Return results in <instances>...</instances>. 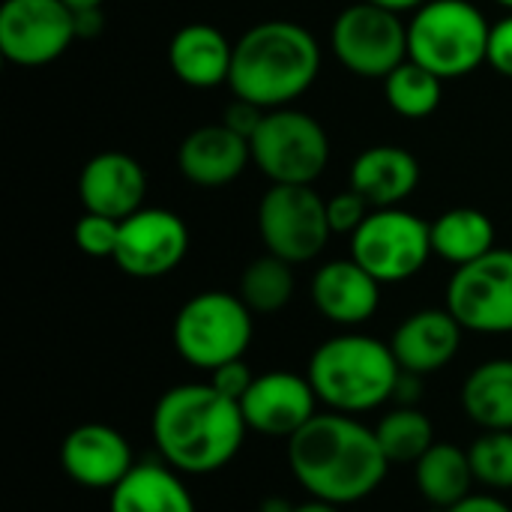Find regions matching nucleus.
I'll return each mask as SVG.
<instances>
[{
    "label": "nucleus",
    "instance_id": "473e14b6",
    "mask_svg": "<svg viewBox=\"0 0 512 512\" xmlns=\"http://www.w3.org/2000/svg\"><path fill=\"white\" fill-rule=\"evenodd\" d=\"M486 63L501 72L504 78H512V12L504 15L501 21L492 24L489 30V54Z\"/></svg>",
    "mask_w": 512,
    "mask_h": 512
},
{
    "label": "nucleus",
    "instance_id": "393cba45",
    "mask_svg": "<svg viewBox=\"0 0 512 512\" xmlns=\"http://www.w3.org/2000/svg\"><path fill=\"white\" fill-rule=\"evenodd\" d=\"M492 249L495 225L477 207H453L432 222V252L453 267H465Z\"/></svg>",
    "mask_w": 512,
    "mask_h": 512
},
{
    "label": "nucleus",
    "instance_id": "5701e85b",
    "mask_svg": "<svg viewBox=\"0 0 512 512\" xmlns=\"http://www.w3.org/2000/svg\"><path fill=\"white\" fill-rule=\"evenodd\" d=\"M462 411L480 432H512L510 357H495L471 369L462 384Z\"/></svg>",
    "mask_w": 512,
    "mask_h": 512
},
{
    "label": "nucleus",
    "instance_id": "4c0bfd02",
    "mask_svg": "<svg viewBox=\"0 0 512 512\" xmlns=\"http://www.w3.org/2000/svg\"><path fill=\"white\" fill-rule=\"evenodd\" d=\"M369 3H375V6H381V9H390V12H417L420 6H426L429 0H369Z\"/></svg>",
    "mask_w": 512,
    "mask_h": 512
},
{
    "label": "nucleus",
    "instance_id": "6ab92c4d",
    "mask_svg": "<svg viewBox=\"0 0 512 512\" xmlns=\"http://www.w3.org/2000/svg\"><path fill=\"white\" fill-rule=\"evenodd\" d=\"M249 162H252V144L234 129H228L225 123L192 129L177 150L180 174L204 189L228 186L246 171Z\"/></svg>",
    "mask_w": 512,
    "mask_h": 512
},
{
    "label": "nucleus",
    "instance_id": "7ed1b4c3",
    "mask_svg": "<svg viewBox=\"0 0 512 512\" xmlns=\"http://www.w3.org/2000/svg\"><path fill=\"white\" fill-rule=\"evenodd\" d=\"M321 72V45L297 21L273 18L249 27L234 42L231 90L264 111L288 108Z\"/></svg>",
    "mask_w": 512,
    "mask_h": 512
},
{
    "label": "nucleus",
    "instance_id": "4be33fe9",
    "mask_svg": "<svg viewBox=\"0 0 512 512\" xmlns=\"http://www.w3.org/2000/svg\"><path fill=\"white\" fill-rule=\"evenodd\" d=\"M108 512H198L183 474L165 462H138L111 492Z\"/></svg>",
    "mask_w": 512,
    "mask_h": 512
},
{
    "label": "nucleus",
    "instance_id": "f3484780",
    "mask_svg": "<svg viewBox=\"0 0 512 512\" xmlns=\"http://www.w3.org/2000/svg\"><path fill=\"white\" fill-rule=\"evenodd\" d=\"M462 336H465V327L453 318L447 306L420 309L393 330L390 348L402 372H414L426 378V375L447 369L456 360L462 348Z\"/></svg>",
    "mask_w": 512,
    "mask_h": 512
},
{
    "label": "nucleus",
    "instance_id": "c85d7f7f",
    "mask_svg": "<svg viewBox=\"0 0 512 512\" xmlns=\"http://www.w3.org/2000/svg\"><path fill=\"white\" fill-rule=\"evenodd\" d=\"M468 456L480 486L512 492V432H483L471 441Z\"/></svg>",
    "mask_w": 512,
    "mask_h": 512
},
{
    "label": "nucleus",
    "instance_id": "e433bc0d",
    "mask_svg": "<svg viewBox=\"0 0 512 512\" xmlns=\"http://www.w3.org/2000/svg\"><path fill=\"white\" fill-rule=\"evenodd\" d=\"M423 396V375L414 372H402L396 387H393V402L396 405H417Z\"/></svg>",
    "mask_w": 512,
    "mask_h": 512
},
{
    "label": "nucleus",
    "instance_id": "9b49d317",
    "mask_svg": "<svg viewBox=\"0 0 512 512\" xmlns=\"http://www.w3.org/2000/svg\"><path fill=\"white\" fill-rule=\"evenodd\" d=\"M444 306L465 333H512V249H492L477 261L456 267L447 282Z\"/></svg>",
    "mask_w": 512,
    "mask_h": 512
},
{
    "label": "nucleus",
    "instance_id": "423d86ee",
    "mask_svg": "<svg viewBox=\"0 0 512 512\" xmlns=\"http://www.w3.org/2000/svg\"><path fill=\"white\" fill-rule=\"evenodd\" d=\"M252 318L255 315L240 294L201 291L180 306L171 339L189 366L213 372L231 360H243L255 336Z\"/></svg>",
    "mask_w": 512,
    "mask_h": 512
},
{
    "label": "nucleus",
    "instance_id": "c756f323",
    "mask_svg": "<svg viewBox=\"0 0 512 512\" xmlns=\"http://www.w3.org/2000/svg\"><path fill=\"white\" fill-rule=\"evenodd\" d=\"M117 240H120V219L84 213L75 222V243L90 258H114Z\"/></svg>",
    "mask_w": 512,
    "mask_h": 512
},
{
    "label": "nucleus",
    "instance_id": "ea45409f",
    "mask_svg": "<svg viewBox=\"0 0 512 512\" xmlns=\"http://www.w3.org/2000/svg\"><path fill=\"white\" fill-rule=\"evenodd\" d=\"M291 510H294V504H291L288 498H279V495L264 498V501L258 504V512H291Z\"/></svg>",
    "mask_w": 512,
    "mask_h": 512
},
{
    "label": "nucleus",
    "instance_id": "a19ab883",
    "mask_svg": "<svg viewBox=\"0 0 512 512\" xmlns=\"http://www.w3.org/2000/svg\"><path fill=\"white\" fill-rule=\"evenodd\" d=\"M72 12H78V9H93V6H102V0H63Z\"/></svg>",
    "mask_w": 512,
    "mask_h": 512
},
{
    "label": "nucleus",
    "instance_id": "b1692460",
    "mask_svg": "<svg viewBox=\"0 0 512 512\" xmlns=\"http://www.w3.org/2000/svg\"><path fill=\"white\" fill-rule=\"evenodd\" d=\"M414 483H417L420 498L432 510H450L453 504L474 495L471 489L477 477H474L468 450L447 444V441H435L423 453V459L414 465Z\"/></svg>",
    "mask_w": 512,
    "mask_h": 512
},
{
    "label": "nucleus",
    "instance_id": "aec40b11",
    "mask_svg": "<svg viewBox=\"0 0 512 512\" xmlns=\"http://www.w3.org/2000/svg\"><path fill=\"white\" fill-rule=\"evenodd\" d=\"M420 183V162L414 153L396 144H375L366 147L348 174V186L369 201L372 210L378 207H399L405 198L414 195Z\"/></svg>",
    "mask_w": 512,
    "mask_h": 512
},
{
    "label": "nucleus",
    "instance_id": "f704fd0d",
    "mask_svg": "<svg viewBox=\"0 0 512 512\" xmlns=\"http://www.w3.org/2000/svg\"><path fill=\"white\" fill-rule=\"evenodd\" d=\"M432 512H512V507L504 498H498V495H468L465 501L453 504L450 510Z\"/></svg>",
    "mask_w": 512,
    "mask_h": 512
},
{
    "label": "nucleus",
    "instance_id": "9d476101",
    "mask_svg": "<svg viewBox=\"0 0 512 512\" xmlns=\"http://www.w3.org/2000/svg\"><path fill=\"white\" fill-rule=\"evenodd\" d=\"M330 45L348 72L384 81L408 60V24H402L399 12L360 0L336 15Z\"/></svg>",
    "mask_w": 512,
    "mask_h": 512
},
{
    "label": "nucleus",
    "instance_id": "20e7f679",
    "mask_svg": "<svg viewBox=\"0 0 512 512\" xmlns=\"http://www.w3.org/2000/svg\"><path fill=\"white\" fill-rule=\"evenodd\" d=\"M402 375L390 342L366 333H339L324 339L306 366V378L321 405L336 414H369L393 402Z\"/></svg>",
    "mask_w": 512,
    "mask_h": 512
},
{
    "label": "nucleus",
    "instance_id": "f257e3e1",
    "mask_svg": "<svg viewBox=\"0 0 512 512\" xmlns=\"http://www.w3.org/2000/svg\"><path fill=\"white\" fill-rule=\"evenodd\" d=\"M288 468L309 498L351 507L372 498L390 474L375 429L351 414H315L288 438Z\"/></svg>",
    "mask_w": 512,
    "mask_h": 512
},
{
    "label": "nucleus",
    "instance_id": "4468645a",
    "mask_svg": "<svg viewBox=\"0 0 512 512\" xmlns=\"http://www.w3.org/2000/svg\"><path fill=\"white\" fill-rule=\"evenodd\" d=\"M240 411L249 432L288 441L318 414V396L306 375L273 369L255 375L249 393L240 402Z\"/></svg>",
    "mask_w": 512,
    "mask_h": 512
},
{
    "label": "nucleus",
    "instance_id": "72a5a7b5",
    "mask_svg": "<svg viewBox=\"0 0 512 512\" xmlns=\"http://www.w3.org/2000/svg\"><path fill=\"white\" fill-rule=\"evenodd\" d=\"M264 108L261 105H255V102H249V99H234L228 108H225V126L228 129H234L237 135H243L246 141H252V135L258 132V126H261V120H264Z\"/></svg>",
    "mask_w": 512,
    "mask_h": 512
},
{
    "label": "nucleus",
    "instance_id": "2eb2a0df",
    "mask_svg": "<svg viewBox=\"0 0 512 512\" xmlns=\"http://www.w3.org/2000/svg\"><path fill=\"white\" fill-rule=\"evenodd\" d=\"M135 465L132 444L108 423H81L60 444V468L81 489L111 492Z\"/></svg>",
    "mask_w": 512,
    "mask_h": 512
},
{
    "label": "nucleus",
    "instance_id": "cd10ccee",
    "mask_svg": "<svg viewBox=\"0 0 512 512\" xmlns=\"http://www.w3.org/2000/svg\"><path fill=\"white\" fill-rule=\"evenodd\" d=\"M441 90H444V81L411 57L384 78V96L390 108L408 120L429 117L441 105Z\"/></svg>",
    "mask_w": 512,
    "mask_h": 512
},
{
    "label": "nucleus",
    "instance_id": "6e6552de",
    "mask_svg": "<svg viewBox=\"0 0 512 512\" xmlns=\"http://www.w3.org/2000/svg\"><path fill=\"white\" fill-rule=\"evenodd\" d=\"M432 255V225L402 207L372 210L351 234V258L381 285L414 279Z\"/></svg>",
    "mask_w": 512,
    "mask_h": 512
},
{
    "label": "nucleus",
    "instance_id": "7c9ffc66",
    "mask_svg": "<svg viewBox=\"0 0 512 512\" xmlns=\"http://www.w3.org/2000/svg\"><path fill=\"white\" fill-rule=\"evenodd\" d=\"M369 213H372L369 201L363 195H357L351 186L327 201V219H330L333 234H354Z\"/></svg>",
    "mask_w": 512,
    "mask_h": 512
},
{
    "label": "nucleus",
    "instance_id": "dca6fc26",
    "mask_svg": "<svg viewBox=\"0 0 512 512\" xmlns=\"http://www.w3.org/2000/svg\"><path fill=\"white\" fill-rule=\"evenodd\" d=\"M78 195L84 213H99L111 219H126L144 207L147 174L138 159L120 150H105L87 159L78 177Z\"/></svg>",
    "mask_w": 512,
    "mask_h": 512
},
{
    "label": "nucleus",
    "instance_id": "a878e982",
    "mask_svg": "<svg viewBox=\"0 0 512 512\" xmlns=\"http://www.w3.org/2000/svg\"><path fill=\"white\" fill-rule=\"evenodd\" d=\"M372 429L390 465H417L435 444V426L417 405H396Z\"/></svg>",
    "mask_w": 512,
    "mask_h": 512
},
{
    "label": "nucleus",
    "instance_id": "412c9836",
    "mask_svg": "<svg viewBox=\"0 0 512 512\" xmlns=\"http://www.w3.org/2000/svg\"><path fill=\"white\" fill-rule=\"evenodd\" d=\"M168 63L174 75L189 87H198V90L219 87V84H228L231 78L234 45L213 24L195 21V24L180 27L171 36Z\"/></svg>",
    "mask_w": 512,
    "mask_h": 512
},
{
    "label": "nucleus",
    "instance_id": "ddd939ff",
    "mask_svg": "<svg viewBox=\"0 0 512 512\" xmlns=\"http://www.w3.org/2000/svg\"><path fill=\"white\" fill-rule=\"evenodd\" d=\"M189 252L186 222L162 207H141L120 222L114 264L132 279H159L180 267Z\"/></svg>",
    "mask_w": 512,
    "mask_h": 512
},
{
    "label": "nucleus",
    "instance_id": "79ce46f5",
    "mask_svg": "<svg viewBox=\"0 0 512 512\" xmlns=\"http://www.w3.org/2000/svg\"><path fill=\"white\" fill-rule=\"evenodd\" d=\"M495 3H501L504 9H510V12H512V0H495Z\"/></svg>",
    "mask_w": 512,
    "mask_h": 512
},
{
    "label": "nucleus",
    "instance_id": "1a4fd4ad",
    "mask_svg": "<svg viewBox=\"0 0 512 512\" xmlns=\"http://www.w3.org/2000/svg\"><path fill=\"white\" fill-rule=\"evenodd\" d=\"M258 234L270 255L288 264H306L333 237L327 201L312 186L273 183L258 204Z\"/></svg>",
    "mask_w": 512,
    "mask_h": 512
},
{
    "label": "nucleus",
    "instance_id": "f8f14e48",
    "mask_svg": "<svg viewBox=\"0 0 512 512\" xmlns=\"http://www.w3.org/2000/svg\"><path fill=\"white\" fill-rule=\"evenodd\" d=\"M75 36V15L63 0H6L0 6V54L15 66L54 63Z\"/></svg>",
    "mask_w": 512,
    "mask_h": 512
},
{
    "label": "nucleus",
    "instance_id": "0eeeda50",
    "mask_svg": "<svg viewBox=\"0 0 512 512\" xmlns=\"http://www.w3.org/2000/svg\"><path fill=\"white\" fill-rule=\"evenodd\" d=\"M252 162L270 183L312 186L330 162L324 126L297 108H273L252 135Z\"/></svg>",
    "mask_w": 512,
    "mask_h": 512
},
{
    "label": "nucleus",
    "instance_id": "f03ea898",
    "mask_svg": "<svg viewBox=\"0 0 512 512\" xmlns=\"http://www.w3.org/2000/svg\"><path fill=\"white\" fill-rule=\"evenodd\" d=\"M240 402L207 384H177L165 390L150 417V435L165 465L183 477H210L228 468L246 444Z\"/></svg>",
    "mask_w": 512,
    "mask_h": 512
},
{
    "label": "nucleus",
    "instance_id": "2f4dec72",
    "mask_svg": "<svg viewBox=\"0 0 512 512\" xmlns=\"http://www.w3.org/2000/svg\"><path fill=\"white\" fill-rule=\"evenodd\" d=\"M252 381H255V375H252V369L246 366V360H231V363H225V366H219V369L210 372V384H213L222 396H228V399H234V402H243V396L249 393Z\"/></svg>",
    "mask_w": 512,
    "mask_h": 512
},
{
    "label": "nucleus",
    "instance_id": "58836bf2",
    "mask_svg": "<svg viewBox=\"0 0 512 512\" xmlns=\"http://www.w3.org/2000/svg\"><path fill=\"white\" fill-rule=\"evenodd\" d=\"M291 512H342V507L327 504V501H318V498H309V501H303V504H294V510Z\"/></svg>",
    "mask_w": 512,
    "mask_h": 512
},
{
    "label": "nucleus",
    "instance_id": "39448f33",
    "mask_svg": "<svg viewBox=\"0 0 512 512\" xmlns=\"http://www.w3.org/2000/svg\"><path fill=\"white\" fill-rule=\"evenodd\" d=\"M492 24L471 0H429L408 24V57L441 81L471 75L489 54Z\"/></svg>",
    "mask_w": 512,
    "mask_h": 512
},
{
    "label": "nucleus",
    "instance_id": "a211bd4d",
    "mask_svg": "<svg viewBox=\"0 0 512 512\" xmlns=\"http://www.w3.org/2000/svg\"><path fill=\"white\" fill-rule=\"evenodd\" d=\"M312 303L330 324L360 327L381 306V282L354 258H336L312 276Z\"/></svg>",
    "mask_w": 512,
    "mask_h": 512
},
{
    "label": "nucleus",
    "instance_id": "c9c22d12",
    "mask_svg": "<svg viewBox=\"0 0 512 512\" xmlns=\"http://www.w3.org/2000/svg\"><path fill=\"white\" fill-rule=\"evenodd\" d=\"M75 15V36L78 39H93L105 30V15H102V6H93V9H78L72 12Z\"/></svg>",
    "mask_w": 512,
    "mask_h": 512
},
{
    "label": "nucleus",
    "instance_id": "bb28decb",
    "mask_svg": "<svg viewBox=\"0 0 512 512\" xmlns=\"http://www.w3.org/2000/svg\"><path fill=\"white\" fill-rule=\"evenodd\" d=\"M294 264L276 258V255H261L246 264L240 273V300L252 309V315H276L294 300Z\"/></svg>",
    "mask_w": 512,
    "mask_h": 512
}]
</instances>
